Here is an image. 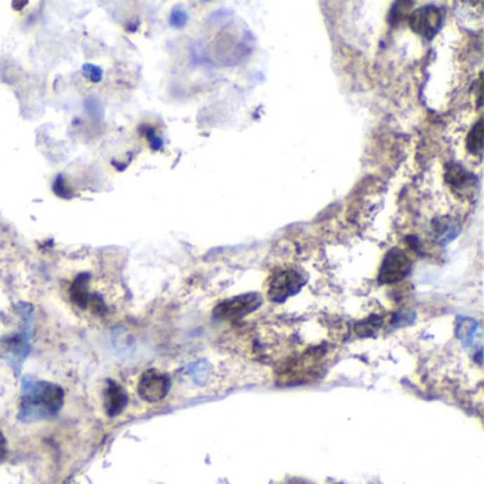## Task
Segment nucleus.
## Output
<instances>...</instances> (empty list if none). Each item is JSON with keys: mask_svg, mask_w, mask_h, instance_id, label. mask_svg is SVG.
<instances>
[{"mask_svg": "<svg viewBox=\"0 0 484 484\" xmlns=\"http://www.w3.org/2000/svg\"><path fill=\"white\" fill-rule=\"evenodd\" d=\"M261 306V297L257 293L242 294L228 299L218 304L214 311L215 318L221 321H237L250 313L256 311Z\"/></svg>", "mask_w": 484, "mask_h": 484, "instance_id": "nucleus-2", "label": "nucleus"}, {"mask_svg": "<svg viewBox=\"0 0 484 484\" xmlns=\"http://www.w3.org/2000/svg\"><path fill=\"white\" fill-rule=\"evenodd\" d=\"M40 402L46 409L55 412L63 403V392L58 386H46L40 393Z\"/></svg>", "mask_w": 484, "mask_h": 484, "instance_id": "nucleus-10", "label": "nucleus"}, {"mask_svg": "<svg viewBox=\"0 0 484 484\" xmlns=\"http://www.w3.org/2000/svg\"><path fill=\"white\" fill-rule=\"evenodd\" d=\"M382 321H384L382 317L372 315V317L358 322L357 327H355V331H357L358 335H371V334H374L375 331H378L381 328Z\"/></svg>", "mask_w": 484, "mask_h": 484, "instance_id": "nucleus-11", "label": "nucleus"}, {"mask_svg": "<svg viewBox=\"0 0 484 484\" xmlns=\"http://www.w3.org/2000/svg\"><path fill=\"white\" fill-rule=\"evenodd\" d=\"M5 453H6V447H5V440H4V436H2V433H0V460H2V459H4Z\"/></svg>", "mask_w": 484, "mask_h": 484, "instance_id": "nucleus-12", "label": "nucleus"}, {"mask_svg": "<svg viewBox=\"0 0 484 484\" xmlns=\"http://www.w3.org/2000/svg\"><path fill=\"white\" fill-rule=\"evenodd\" d=\"M443 12L436 6H422L409 16L410 29L422 37L432 40L443 25Z\"/></svg>", "mask_w": 484, "mask_h": 484, "instance_id": "nucleus-4", "label": "nucleus"}, {"mask_svg": "<svg viewBox=\"0 0 484 484\" xmlns=\"http://www.w3.org/2000/svg\"><path fill=\"white\" fill-rule=\"evenodd\" d=\"M466 148L471 155H481L483 152V119H478L470 129L466 138Z\"/></svg>", "mask_w": 484, "mask_h": 484, "instance_id": "nucleus-9", "label": "nucleus"}, {"mask_svg": "<svg viewBox=\"0 0 484 484\" xmlns=\"http://www.w3.org/2000/svg\"><path fill=\"white\" fill-rule=\"evenodd\" d=\"M445 179L450 188H453L454 190H462L470 186L473 176L463 166L450 164L445 169Z\"/></svg>", "mask_w": 484, "mask_h": 484, "instance_id": "nucleus-8", "label": "nucleus"}, {"mask_svg": "<svg viewBox=\"0 0 484 484\" xmlns=\"http://www.w3.org/2000/svg\"><path fill=\"white\" fill-rule=\"evenodd\" d=\"M126 403L128 395L124 388L114 381H108L104 391V407L108 417H117L125 409Z\"/></svg>", "mask_w": 484, "mask_h": 484, "instance_id": "nucleus-6", "label": "nucleus"}, {"mask_svg": "<svg viewBox=\"0 0 484 484\" xmlns=\"http://www.w3.org/2000/svg\"><path fill=\"white\" fill-rule=\"evenodd\" d=\"M412 268L410 257L400 249L389 250L379 270V283L382 284H395L403 280Z\"/></svg>", "mask_w": 484, "mask_h": 484, "instance_id": "nucleus-3", "label": "nucleus"}, {"mask_svg": "<svg viewBox=\"0 0 484 484\" xmlns=\"http://www.w3.org/2000/svg\"><path fill=\"white\" fill-rule=\"evenodd\" d=\"M307 277L297 268H283L274 273L267 289V297L273 303H284L296 296L306 284Z\"/></svg>", "mask_w": 484, "mask_h": 484, "instance_id": "nucleus-1", "label": "nucleus"}, {"mask_svg": "<svg viewBox=\"0 0 484 484\" xmlns=\"http://www.w3.org/2000/svg\"><path fill=\"white\" fill-rule=\"evenodd\" d=\"M171 388V381L166 375L158 371H147L138 384V392L140 396L147 402H159L162 400Z\"/></svg>", "mask_w": 484, "mask_h": 484, "instance_id": "nucleus-5", "label": "nucleus"}, {"mask_svg": "<svg viewBox=\"0 0 484 484\" xmlns=\"http://www.w3.org/2000/svg\"><path fill=\"white\" fill-rule=\"evenodd\" d=\"M431 232L436 243L447 244L459 236L460 225L450 216H440L432 221Z\"/></svg>", "mask_w": 484, "mask_h": 484, "instance_id": "nucleus-7", "label": "nucleus"}]
</instances>
